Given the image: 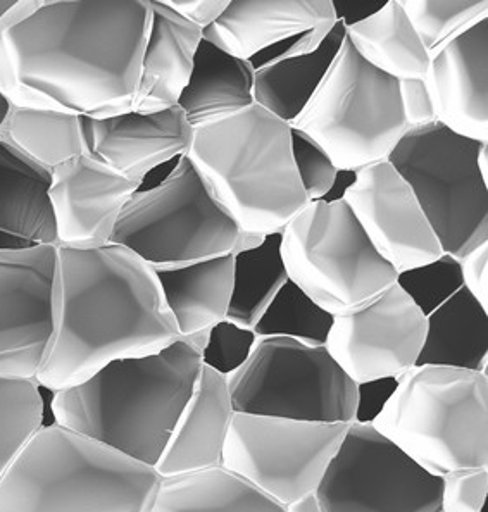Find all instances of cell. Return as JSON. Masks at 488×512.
<instances>
[{
	"mask_svg": "<svg viewBox=\"0 0 488 512\" xmlns=\"http://www.w3.org/2000/svg\"><path fill=\"white\" fill-rule=\"evenodd\" d=\"M401 4L430 57L488 18L487 0H401Z\"/></svg>",
	"mask_w": 488,
	"mask_h": 512,
	"instance_id": "cell-34",
	"label": "cell"
},
{
	"mask_svg": "<svg viewBox=\"0 0 488 512\" xmlns=\"http://www.w3.org/2000/svg\"><path fill=\"white\" fill-rule=\"evenodd\" d=\"M56 249L54 331L38 387H75L113 361L151 356L182 338L156 271L132 250Z\"/></svg>",
	"mask_w": 488,
	"mask_h": 512,
	"instance_id": "cell-2",
	"label": "cell"
},
{
	"mask_svg": "<svg viewBox=\"0 0 488 512\" xmlns=\"http://www.w3.org/2000/svg\"><path fill=\"white\" fill-rule=\"evenodd\" d=\"M290 149L294 157L295 171L299 176L304 194L309 202L325 200L330 194L338 169L325 150L307 137L306 133L290 128Z\"/></svg>",
	"mask_w": 488,
	"mask_h": 512,
	"instance_id": "cell-37",
	"label": "cell"
},
{
	"mask_svg": "<svg viewBox=\"0 0 488 512\" xmlns=\"http://www.w3.org/2000/svg\"><path fill=\"white\" fill-rule=\"evenodd\" d=\"M56 245L0 250V375L35 380L54 331Z\"/></svg>",
	"mask_w": 488,
	"mask_h": 512,
	"instance_id": "cell-15",
	"label": "cell"
},
{
	"mask_svg": "<svg viewBox=\"0 0 488 512\" xmlns=\"http://www.w3.org/2000/svg\"><path fill=\"white\" fill-rule=\"evenodd\" d=\"M287 280L282 232L233 254V292L226 319L252 330Z\"/></svg>",
	"mask_w": 488,
	"mask_h": 512,
	"instance_id": "cell-31",
	"label": "cell"
},
{
	"mask_svg": "<svg viewBox=\"0 0 488 512\" xmlns=\"http://www.w3.org/2000/svg\"><path fill=\"white\" fill-rule=\"evenodd\" d=\"M185 156L244 237L282 232L309 204L295 171L290 125L257 104L194 130Z\"/></svg>",
	"mask_w": 488,
	"mask_h": 512,
	"instance_id": "cell-4",
	"label": "cell"
},
{
	"mask_svg": "<svg viewBox=\"0 0 488 512\" xmlns=\"http://www.w3.org/2000/svg\"><path fill=\"white\" fill-rule=\"evenodd\" d=\"M480 145L435 121L407 130L388 156L442 252L457 261L488 242V185L476 169Z\"/></svg>",
	"mask_w": 488,
	"mask_h": 512,
	"instance_id": "cell-10",
	"label": "cell"
},
{
	"mask_svg": "<svg viewBox=\"0 0 488 512\" xmlns=\"http://www.w3.org/2000/svg\"><path fill=\"white\" fill-rule=\"evenodd\" d=\"M337 23L332 0H230L202 38L249 61L288 38Z\"/></svg>",
	"mask_w": 488,
	"mask_h": 512,
	"instance_id": "cell-20",
	"label": "cell"
},
{
	"mask_svg": "<svg viewBox=\"0 0 488 512\" xmlns=\"http://www.w3.org/2000/svg\"><path fill=\"white\" fill-rule=\"evenodd\" d=\"M349 425L233 414L221 468L287 507L320 487Z\"/></svg>",
	"mask_w": 488,
	"mask_h": 512,
	"instance_id": "cell-12",
	"label": "cell"
},
{
	"mask_svg": "<svg viewBox=\"0 0 488 512\" xmlns=\"http://www.w3.org/2000/svg\"><path fill=\"white\" fill-rule=\"evenodd\" d=\"M226 380L235 413L354 423L357 385L325 347L263 338L257 340L249 361Z\"/></svg>",
	"mask_w": 488,
	"mask_h": 512,
	"instance_id": "cell-11",
	"label": "cell"
},
{
	"mask_svg": "<svg viewBox=\"0 0 488 512\" xmlns=\"http://www.w3.org/2000/svg\"><path fill=\"white\" fill-rule=\"evenodd\" d=\"M425 337V316L395 283L370 306L333 319L325 349L359 385L406 375L416 366Z\"/></svg>",
	"mask_w": 488,
	"mask_h": 512,
	"instance_id": "cell-14",
	"label": "cell"
},
{
	"mask_svg": "<svg viewBox=\"0 0 488 512\" xmlns=\"http://www.w3.org/2000/svg\"><path fill=\"white\" fill-rule=\"evenodd\" d=\"M9 111H11V104L7 102L6 97L0 92V126L4 125Z\"/></svg>",
	"mask_w": 488,
	"mask_h": 512,
	"instance_id": "cell-47",
	"label": "cell"
},
{
	"mask_svg": "<svg viewBox=\"0 0 488 512\" xmlns=\"http://www.w3.org/2000/svg\"><path fill=\"white\" fill-rule=\"evenodd\" d=\"M459 269L464 287L488 313V242L461 257Z\"/></svg>",
	"mask_w": 488,
	"mask_h": 512,
	"instance_id": "cell-40",
	"label": "cell"
},
{
	"mask_svg": "<svg viewBox=\"0 0 488 512\" xmlns=\"http://www.w3.org/2000/svg\"><path fill=\"white\" fill-rule=\"evenodd\" d=\"M345 40V25L338 21L311 52L285 57L254 71V100L276 118L294 123L313 99L332 68Z\"/></svg>",
	"mask_w": 488,
	"mask_h": 512,
	"instance_id": "cell-27",
	"label": "cell"
},
{
	"mask_svg": "<svg viewBox=\"0 0 488 512\" xmlns=\"http://www.w3.org/2000/svg\"><path fill=\"white\" fill-rule=\"evenodd\" d=\"M423 82L437 123L488 144V18L433 54Z\"/></svg>",
	"mask_w": 488,
	"mask_h": 512,
	"instance_id": "cell-19",
	"label": "cell"
},
{
	"mask_svg": "<svg viewBox=\"0 0 488 512\" xmlns=\"http://www.w3.org/2000/svg\"><path fill=\"white\" fill-rule=\"evenodd\" d=\"M476 169L482 176L483 182L488 185V144L480 145L478 154H476Z\"/></svg>",
	"mask_w": 488,
	"mask_h": 512,
	"instance_id": "cell-46",
	"label": "cell"
},
{
	"mask_svg": "<svg viewBox=\"0 0 488 512\" xmlns=\"http://www.w3.org/2000/svg\"><path fill=\"white\" fill-rule=\"evenodd\" d=\"M149 512H287L223 468L163 478Z\"/></svg>",
	"mask_w": 488,
	"mask_h": 512,
	"instance_id": "cell-29",
	"label": "cell"
},
{
	"mask_svg": "<svg viewBox=\"0 0 488 512\" xmlns=\"http://www.w3.org/2000/svg\"><path fill=\"white\" fill-rule=\"evenodd\" d=\"M109 244L132 250L156 271L237 254L244 235L182 156L163 182L138 188L126 202Z\"/></svg>",
	"mask_w": 488,
	"mask_h": 512,
	"instance_id": "cell-9",
	"label": "cell"
},
{
	"mask_svg": "<svg viewBox=\"0 0 488 512\" xmlns=\"http://www.w3.org/2000/svg\"><path fill=\"white\" fill-rule=\"evenodd\" d=\"M37 6L35 0L30 2H13V0H0V30L4 26L16 23L21 18H25L26 14L32 13Z\"/></svg>",
	"mask_w": 488,
	"mask_h": 512,
	"instance_id": "cell-44",
	"label": "cell"
},
{
	"mask_svg": "<svg viewBox=\"0 0 488 512\" xmlns=\"http://www.w3.org/2000/svg\"><path fill=\"white\" fill-rule=\"evenodd\" d=\"M288 280L333 318L373 304L397 283L344 200L309 202L282 230Z\"/></svg>",
	"mask_w": 488,
	"mask_h": 512,
	"instance_id": "cell-7",
	"label": "cell"
},
{
	"mask_svg": "<svg viewBox=\"0 0 488 512\" xmlns=\"http://www.w3.org/2000/svg\"><path fill=\"white\" fill-rule=\"evenodd\" d=\"M399 378H382L357 385L356 425H373L394 395Z\"/></svg>",
	"mask_w": 488,
	"mask_h": 512,
	"instance_id": "cell-39",
	"label": "cell"
},
{
	"mask_svg": "<svg viewBox=\"0 0 488 512\" xmlns=\"http://www.w3.org/2000/svg\"><path fill=\"white\" fill-rule=\"evenodd\" d=\"M397 285L406 292L425 316L433 307L463 287L459 261L442 256L432 264L397 275Z\"/></svg>",
	"mask_w": 488,
	"mask_h": 512,
	"instance_id": "cell-35",
	"label": "cell"
},
{
	"mask_svg": "<svg viewBox=\"0 0 488 512\" xmlns=\"http://www.w3.org/2000/svg\"><path fill=\"white\" fill-rule=\"evenodd\" d=\"M399 90H401L402 109H404V118L409 130L437 121L433 114L432 100L423 80L399 82Z\"/></svg>",
	"mask_w": 488,
	"mask_h": 512,
	"instance_id": "cell-41",
	"label": "cell"
},
{
	"mask_svg": "<svg viewBox=\"0 0 488 512\" xmlns=\"http://www.w3.org/2000/svg\"><path fill=\"white\" fill-rule=\"evenodd\" d=\"M333 319L332 314L287 280L252 330L259 340L290 338L311 347H325Z\"/></svg>",
	"mask_w": 488,
	"mask_h": 512,
	"instance_id": "cell-32",
	"label": "cell"
},
{
	"mask_svg": "<svg viewBox=\"0 0 488 512\" xmlns=\"http://www.w3.org/2000/svg\"><path fill=\"white\" fill-rule=\"evenodd\" d=\"M488 499V468L442 478V512H480Z\"/></svg>",
	"mask_w": 488,
	"mask_h": 512,
	"instance_id": "cell-38",
	"label": "cell"
},
{
	"mask_svg": "<svg viewBox=\"0 0 488 512\" xmlns=\"http://www.w3.org/2000/svg\"><path fill=\"white\" fill-rule=\"evenodd\" d=\"M151 16V0L37 2L0 30V92L23 109L133 113Z\"/></svg>",
	"mask_w": 488,
	"mask_h": 512,
	"instance_id": "cell-1",
	"label": "cell"
},
{
	"mask_svg": "<svg viewBox=\"0 0 488 512\" xmlns=\"http://www.w3.org/2000/svg\"><path fill=\"white\" fill-rule=\"evenodd\" d=\"M44 423V400L35 380L0 375V478Z\"/></svg>",
	"mask_w": 488,
	"mask_h": 512,
	"instance_id": "cell-33",
	"label": "cell"
},
{
	"mask_svg": "<svg viewBox=\"0 0 488 512\" xmlns=\"http://www.w3.org/2000/svg\"><path fill=\"white\" fill-rule=\"evenodd\" d=\"M233 411L228 380L202 364L194 394L156 464L161 478L221 468V456Z\"/></svg>",
	"mask_w": 488,
	"mask_h": 512,
	"instance_id": "cell-21",
	"label": "cell"
},
{
	"mask_svg": "<svg viewBox=\"0 0 488 512\" xmlns=\"http://www.w3.org/2000/svg\"><path fill=\"white\" fill-rule=\"evenodd\" d=\"M176 106L194 130L244 113L254 100V68L202 38L194 68Z\"/></svg>",
	"mask_w": 488,
	"mask_h": 512,
	"instance_id": "cell-25",
	"label": "cell"
},
{
	"mask_svg": "<svg viewBox=\"0 0 488 512\" xmlns=\"http://www.w3.org/2000/svg\"><path fill=\"white\" fill-rule=\"evenodd\" d=\"M333 11L338 21H342L345 26L356 25L363 19L370 18L371 14L380 11L382 6H376L375 2H366V0H332Z\"/></svg>",
	"mask_w": 488,
	"mask_h": 512,
	"instance_id": "cell-43",
	"label": "cell"
},
{
	"mask_svg": "<svg viewBox=\"0 0 488 512\" xmlns=\"http://www.w3.org/2000/svg\"><path fill=\"white\" fill-rule=\"evenodd\" d=\"M180 337L202 349L207 331L226 319L233 292V254L180 268L156 269Z\"/></svg>",
	"mask_w": 488,
	"mask_h": 512,
	"instance_id": "cell-24",
	"label": "cell"
},
{
	"mask_svg": "<svg viewBox=\"0 0 488 512\" xmlns=\"http://www.w3.org/2000/svg\"><path fill=\"white\" fill-rule=\"evenodd\" d=\"M371 426L438 478L488 468V373L414 366Z\"/></svg>",
	"mask_w": 488,
	"mask_h": 512,
	"instance_id": "cell-6",
	"label": "cell"
},
{
	"mask_svg": "<svg viewBox=\"0 0 488 512\" xmlns=\"http://www.w3.org/2000/svg\"><path fill=\"white\" fill-rule=\"evenodd\" d=\"M82 133L85 154L138 183L185 156L194 140V128L178 106L159 113L82 118Z\"/></svg>",
	"mask_w": 488,
	"mask_h": 512,
	"instance_id": "cell-18",
	"label": "cell"
},
{
	"mask_svg": "<svg viewBox=\"0 0 488 512\" xmlns=\"http://www.w3.org/2000/svg\"><path fill=\"white\" fill-rule=\"evenodd\" d=\"M0 140L51 173L69 159L85 154L82 118L73 114L11 107L0 126Z\"/></svg>",
	"mask_w": 488,
	"mask_h": 512,
	"instance_id": "cell-30",
	"label": "cell"
},
{
	"mask_svg": "<svg viewBox=\"0 0 488 512\" xmlns=\"http://www.w3.org/2000/svg\"><path fill=\"white\" fill-rule=\"evenodd\" d=\"M52 173L0 140V250L57 245Z\"/></svg>",
	"mask_w": 488,
	"mask_h": 512,
	"instance_id": "cell-23",
	"label": "cell"
},
{
	"mask_svg": "<svg viewBox=\"0 0 488 512\" xmlns=\"http://www.w3.org/2000/svg\"><path fill=\"white\" fill-rule=\"evenodd\" d=\"M152 16L145 42L135 111L159 113L175 107L187 87L202 30L171 11L163 0H151Z\"/></svg>",
	"mask_w": 488,
	"mask_h": 512,
	"instance_id": "cell-22",
	"label": "cell"
},
{
	"mask_svg": "<svg viewBox=\"0 0 488 512\" xmlns=\"http://www.w3.org/2000/svg\"><path fill=\"white\" fill-rule=\"evenodd\" d=\"M257 340L259 338L251 328L223 319L207 331L206 342L201 349L202 364L230 378L249 361Z\"/></svg>",
	"mask_w": 488,
	"mask_h": 512,
	"instance_id": "cell-36",
	"label": "cell"
},
{
	"mask_svg": "<svg viewBox=\"0 0 488 512\" xmlns=\"http://www.w3.org/2000/svg\"><path fill=\"white\" fill-rule=\"evenodd\" d=\"M164 4L175 11L178 16L187 19L188 23L199 26L202 32L213 25L214 21L225 13L230 0H163Z\"/></svg>",
	"mask_w": 488,
	"mask_h": 512,
	"instance_id": "cell-42",
	"label": "cell"
},
{
	"mask_svg": "<svg viewBox=\"0 0 488 512\" xmlns=\"http://www.w3.org/2000/svg\"><path fill=\"white\" fill-rule=\"evenodd\" d=\"M425 318V344L416 366L488 373V313L464 285Z\"/></svg>",
	"mask_w": 488,
	"mask_h": 512,
	"instance_id": "cell-26",
	"label": "cell"
},
{
	"mask_svg": "<svg viewBox=\"0 0 488 512\" xmlns=\"http://www.w3.org/2000/svg\"><path fill=\"white\" fill-rule=\"evenodd\" d=\"M202 368L201 349L176 340L144 357L118 359L80 385L54 392L56 425L156 468Z\"/></svg>",
	"mask_w": 488,
	"mask_h": 512,
	"instance_id": "cell-3",
	"label": "cell"
},
{
	"mask_svg": "<svg viewBox=\"0 0 488 512\" xmlns=\"http://www.w3.org/2000/svg\"><path fill=\"white\" fill-rule=\"evenodd\" d=\"M161 481L156 468L54 423L0 478V512H149Z\"/></svg>",
	"mask_w": 488,
	"mask_h": 512,
	"instance_id": "cell-5",
	"label": "cell"
},
{
	"mask_svg": "<svg viewBox=\"0 0 488 512\" xmlns=\"http://www.w3.org/2000/svg\"><path fill=\"white\" fill-rule=\"evenodd\" d=\"M290 128L313 138L338 171L351 173L388 161L409 130L399 82L366 63L347 37Z\"/></svg>",
	"mask_w": 488,
	"mask_h": 512,
	"instance_id": "cell-8",
	"label": "cell"
},
{
	"mask_svg": "<svg viewBox=\"0 0 488 512\" xmlns=\"http://www.w3.org/2000/svg\"><path fill=\"white\" fill-rule=\"evenodd\" d=\"M345 37L366 63L397 82L423 80L428 73L430 56L401 0L385 2L370 18L345 26Z\"/></svg>",
	"mask_w": 488,
	"mask_h": 512,
	"instance_id": "cell-28",
	"label": "cell"
},
{
	"mask_svg": "<svg viewBox=\"0 0 488 512\" xmlns=\"http://www.w3.org/2000/svg\"><path fill=\"white\" fill-rule=\"evenodd\" d=\"M342 200L397 275L444 256L413 190L388 161L357 171Z\"/></svg>",
	"mask_w": 488,
	"mask_h": 512,
	"instance_id": "cell-16",
	"label": "cell"
},
{
	"mask_svg": "<svg viewBox=\"0 0 488 512\" xmlns=\"http://www.w3.org/2000/svg\"><path fill=\"white\" fill-rule=\"evenodd\" d=\"M321 512H442V478L371 425H349L314 492Z\"/></svg>",
	"mask_w": 488,
	"mask_h": 512,
	"instance_id": "cell-13",
	"label": "cell"
},
{
	"mask_svg": "<svg viewBox=\"0 0 488 512\" xmlns=\"http://www.w3.org/2000/svg\"><path fill=\"white\" fill-rule=\"evenodd\" d=\"M287 512H321L320 506H318V500L316 495L309 494L302 499L295 500L290 506L285 507Z\"/></svg>",
	"mask_w": 488,
	"mask_h": 512,
	"instance_id": "cell-45",
	"label": "cell"
},
{
	"mask_svg": "<svg viewBox=\"0 0 488 512\" xmlns=\"http://www.w3.org/2000/svg\"><path fill=\"white\" fill-rule=\"evenodd\" d=\"M142 183L82 154L52 171L56 247L97 249L111 242L119 214Z\"/></svg>",
	"mask_w": 488,
	"mask_h": 512,
	"instance_id": "cell-17",
	"label": "cell"
}]
</instances>
